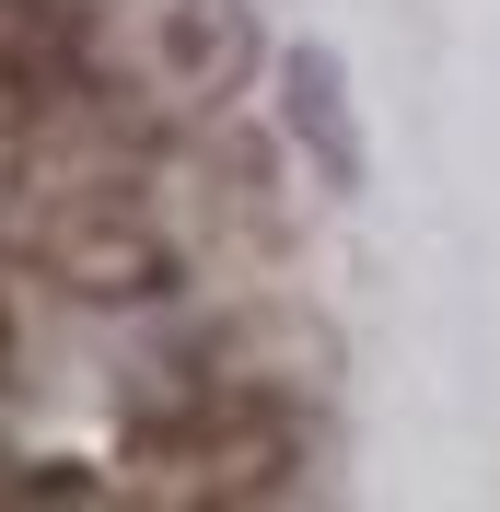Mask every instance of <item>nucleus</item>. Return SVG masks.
Returning a JSON list of instances; mask_svg holds the SVG:
<instances>
[{
	"instance_id": "obj_3",
	"label": "nucleus",
	"mask_w": 500,
	"mask_h": 512,
	"mask_svg": "<svg viewBox=\"0 0 500 512\" xmlns=\"http://www.w3.org/2000/svg\"><path fill=\"white\" fill-rule=\"evenodd\" d=\"M0 233H35V82L0 47Z\"/></svg>"
},
{
	"instance_id": "obj_4",
	"label": "nucleus",
	"mask_w": 500,
	"mask_h": 512,
	"mask_svg": "<svg viewBox=\"0 0 500 512\" xmlns=\"http://www.w3.org/2000/svg\"><path fill=\"white\" fill-rule=\"evenodd\" d=\"M0 373H12V315H0Z\"/></svg>"
},
{
	"instance_id": "obj_1",
	"label": "nucleus",
	"mask_w": 500,
	"mask_h": 512,
	"mask_svg": "<svg viewBox=\"0 0 500 512\" xmlns=\"http://www.w3.org/2000/svg\"><path fill=\"white\" fill-rule=\"evenodd\" d=\"M117 59L163 105H221L256 70V12L245 0H117Z\"/></svg>"
},
{
	"instance_id": "obj_2",
	"label": "nucleus",
	"mask_w": 500,
	"mask_h": 512,
	"mask_svg": "<svg viewBox=\"0 0 500 512\" xmlns=\"http://www.w3.org/2000/svg\"><path fill=\"white\" fill-rule=\"evenodd\" d=\"M280 105H291V140L314 152L326 187H361V117H349V70L326 47H291L280 59Z\"/></svg>"
}]
</instances>
